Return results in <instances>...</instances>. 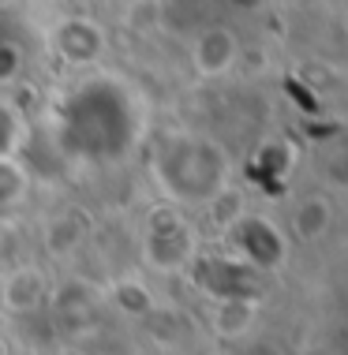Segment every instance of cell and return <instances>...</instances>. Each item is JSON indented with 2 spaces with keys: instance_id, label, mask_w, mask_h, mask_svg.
Wrapping results in <instances>:
<instances>
[{
  "instance_id": "obj_8",
  "label": "cell",
  "mask_w": 348,
  "mask_h": 355,
  "mask_svg": "<svg viewBox=\"0 0 348 355\" xmlns=\"http://www.w3.org/2000/svg\"><path fill=\"white\" fill-rule=\"evenodd\" d=\"M116 295H120V303L128 306V311H135V314L150 311V300H147V288H139V284H120V288H116Z\"/></svg>"
},
{
  "instance_id": "obj_3",
  "label": "cell",
  "mask_w": 348,
  "mask_h": 355,
  "mask_svg": "<svg viewBox=\"0 0 348 355\" xmlns=\"http://www.w3.org/2000/svg\"><path fill=\"white\" fill-rule=\"evenodd\" d=\"M147 254L158 270H180L191 254V236L176 225V217H165V225H158L150 232Z\"/></svg>"
},
{
  "instance_id": "obj_4",
  "label": "cell",
  "mask_w": 348,
  "mask_h": 355,
  "mask_svg": "<svg viewBox=\"0 0 348 355\" xmlns=\"http://www.w3.org/2000/svg\"><path fill=\"white\" fill-rule=\"evenodd\" d=\"M333 228V206L326 195H307L299 198L292 209V232L304 239V243H315Z\"/></svg>"
},
{
  "instance_id": "obj_1",
  "label": "cell",
  "mask_w": 348,
  "mask_h": 355,
  "mask_svg": "<svg viewBox=\"0 0 348 355\" xmlns=\"http://www.w3.org/2000/svg\"><path fill=\"white\" fill-rule=\"evenodd\" d=\"M236 56H240V45H236V37H232L225 26H210V31H202L195 37V45H191V64H195V71L206 75V79L225 75L232 64H236Z\"/></svg>"
},
{
  "instance_id": "obj_7",
  "label": "cell",
  "mask_w": 348,
  "mask_h": 355,
  "mask_svg": "<svg viewBox=\"0 0 348 355\" xmlns=\"http://www.w3.org/2000/svg\"><path fill=\"white\" fill-rule=\"evenodd\" d=\"M26 195V172L8 153H0V206H12Z\"/></svg>"
},
{
  "instance_id": "obj_2",
  "label": "cell",
  "mask_w": 348,
  "mask_h": 355,
  "mask_svg": "<svg viewBox=\"0 0 348 355\" xmlns=\"http://www.w3.org/2000/svg\"><path fill=\"white\" fill-rule=\"evenodd\" d=\"M45 295H49V284L38 266H19L15 273H8L4 288H0V303L8 314H34L45 303Z\"/></svg>"
},
{
  "instance_id": "obj_5",
  "label": "cell",
  "mask_w": 348,
  "mask_h": 355,
  "mask_svg": "<svg viewBox=\"0 0 348 355\" xmlns=\"http://www.w3.org/2000/svg\"><path fill=\"white\" fill-rule=\"evenodd\" d=\"M83 236H86L83 220L75 214H60V217L49 220V228H45V247H49L53 254H67L83 243Z\"/></svg>"
},
{
  "instance_id": "obj_6",
  "label": "cell",
  "mask_w": 348,
  "mask_h": 355,
  "mask_svg": "<svg viewBox=\"0 0 348 355\" xmlns=\"http://www.w3.org/2000/svg\"><path fill=\"white\" fill-rule=\"evenodd\" d=\"M251 318H255V306L247 300H225L214 311V329L221 337H240V333L251 329Z\"/></svg>"
}]
</instances>
